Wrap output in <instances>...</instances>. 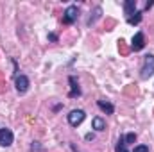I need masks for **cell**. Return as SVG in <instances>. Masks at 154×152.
Returning a JSON list of instances; mask_svg holds the SVG:
<instances>
[{"instance_id": "obj_1", "label": "cell", "mask_w": 154, "mask_h": 152, "mask_svg": "<svg viewBox=\"0 0 154 152\" xmlns=\"http://www.w3.org/2000/svg\"><path fill=\"white\" fill-rule=\"evenodd\" d=\"M151 75H154V56L147 54L143 57V63H142V68H140V77L142 79H149Z\"/></svg>"}, {"instance_id": "obj_2", "label": "cell", "mask_w": 154, "mask_h": 152, "mask_svg": "<svg viewBox=\"0 0 154 152\" xmlns=\"http://www.w3.org/2000/svg\"><path fill=\"white\" fill-rule=\"evenodd\" d=\"M77 16H79V7L77 5H68L66 11H65V14H63V23L72 25L77 20Z\"/></svg>"}, {"instance_id": "obj_3", "label": "cell", "mask_w": 154, "mask_h": 152, "mask_svg": "<svg viewBox=\"0 0 154 152\" xmlns=\"http://www.w3.org/2000/svg\"><path fill=\"white\" fill-rule=\"evenodd\" d=\"M84 118H86V113H84L82 109H72L70 114H68V123H70L72 127H77V125L82 123Z\"/></svg>"}, {"instance_id": "obj_4", "label": "cell", "mask_w": 154, "mask_h": 152, "mask_svg": "<svg viewBox=\"0 0 154 152\" xmlns=\"http://www.w3.org/2000/svg\"><path fill=\"white\" fill-rule=\"evenodd\" d=\"M14 86H16V91L23 95V93H27V90H29V86H31V81H29L27 75H16Z\"/></svg>"}, {"instance_id": "obj_5", "label": "cell", "mask_w": 154, "mask_h": 152, "mask_svg": "<svg viewBox=\"0 0 154 152\" xmlns=\"http://www.w3.org/2000/svg\"><path fill=\"white\" fill-rule=\"evenodd\" d=\"M13 140H14L13 131L2 127V129H0V147H9V145H13Z\"/></svg>"}, {"instance_id": "obj_6", "label": "cell", "mask_w": 154, "mask_h": 152, "mask_svg": "<svg viewBox=\"0 0 154 152\" xmlns=\"http://www.w3.org/2000/svg\"><path fill=\"white\" fill-rule=\"evenodd\" d=\"M68 82H70V91H68V97L70 99H75L81 95V88H79V82H77V79L74 75L68 77Z\"/></svg>"}, {"instance_id": "obj_7", "label": "cell", "mask_w": 154, "mask_h": 152, "mask_svg": "<svg viewBox=\"0 0 154 152\" xmlns=\"http://www.w3.org/2000/svg\"><path fill=\"white\" fill-rule=\"evenodd\" d=\"M131 47H133V50H134V52H138V50H142V48L145 47L143 32H136V34L133 36V43H131Z\"/></svg>"}, {"instance_id": "obj_8", "label": "cell", "mask_w": 154, "mask_h": 152, "mask_svg": "<svg viewBox=\"0 0 154 152\" xmlns=\"http://www.w3.org/2000/svg\"><path fill=\"white\" fill-rule=\"evenodd\" d=\"M97 106L104 111V113L108 114H113V111H115V106L111 104V102H108V100H104V99H100V100H97Z\"/></svg>"}, {"instance_id": "obj_9", "label": "cell", "mask_w": 154, "mask_h": 152, "mask_svg": "<svg viewBox=\"0 0 154 152\" xmlns=\"http://www.w3.org/2000/svg\"><path fill=\"white\" fill-rule=\"evenodd\" d=\"M124 11H125V18L136 13V0H125L124 2Z\"/></svg>"}, {"instance_id": "obj_10", "label": "cell", "mask_w": 154, "mask_h": 152, "mask_svg": "<svg viewBox=\"0 0 154 152\" xmlns=\"http://www.w3.org/2000/svg\"><path fill=\"white\" fill-rule=\"evenodd\" d=\"M91 125H93V129L99 131V132H100V131H106V122H104L100 116H95V118L91 120Z\"/></svg>"}, {"instance_id": "obj_11", "label": "cell", "mask_w": 154, "mask_h": 152, "mask_svg": "<svg viewBox=\"0 0 154 152\" xmlns=\"http://www.w3.org/2000/svg\"><path fill=\"white\" fill-rule=\"evenodd\" d=\"M140 22H142V11H136L134 14L127 16V23H129V25H138Z\"/></svg>"}, {"instance_id": "obj_12", "label": "cell", "mask_w": 154, "mask_h": 152, "mask_svg": "<svg viewBox=\"0 0 154 152\" xmlns=\"http://www.w3.org/2000/svg\"><path fill=\"white\" fill-rule=\"evenodd\" d=\"M115 152H129V150H127V145H125L124 136H120V138H118V141H116V145H115Z\"/></svg>"}, {"instance_id": "obj_13", "label": "cell", "mask_w": 154, "mask_h": 152, "mask_svg": "<svg viewBox=\"0 0 154 152\" xmlns=\"http://www.w3.org/2000/svg\"><path fill=\"white\" fill-rule=\"evenodd\" d=\"M124 140H125V145L134 143V141H136V134H134V132H129V134H125V136H124Z\"/></svg>"}, {"instance_id": "obj_14", "label": "cell", "mask_w": 154, "mask_h": 152, "mask_svg": "<svg viewBox=\"0 0 154 152\" xmlns=\"http://www.w3.org/2000/svg\"><path fill=\"white\" fill-rule=\"evenodd\" d=\"M133 152H149V147L147 145H136L133 149Z\"/></svg>"}, {"instance_id": "obj_15", "label": "cell", "mask_w": 154, "mask_h": 152, "mask_svg": "<svg viewBox=\"0 0 154 152\" xmlns=\"http://www.w3.org/2000/svg\"><path fill=\"white\" fill-rule=\"evenodd\" d=\"M48 39L50 41H57V34H48Z\"/></svg>"}]
</instances>
